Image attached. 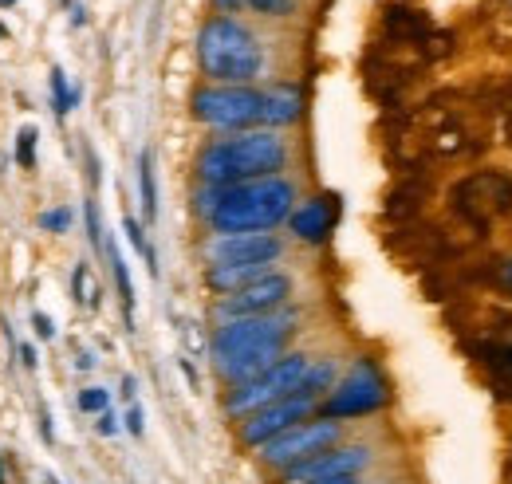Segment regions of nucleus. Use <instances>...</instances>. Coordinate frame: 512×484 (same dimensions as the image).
<instances>
[{
	"label": "nucleus",
	"instance_id": "nucleus-1",
	"mask_svg": "<svg viewBox=\"0 0 512 484\" xmlns=\"http://www.w3.org/2000/svg\"><path fill=\"white\" fill-rule=\"evenodd\" d=\"M197 217L213 233H268L296 209V185L284 178H260L241 185H205L193 201Z\"/></svg>",
	"mask_w": 512,
	"mask_h": 484
},
{
	"label": "nucleus",
	"instance_id": "nucleus-2",
	"mask_svg": "<svg viewBox=\"0 0 512 484\" xmlns=\"http://www.w3.org/2000/svg\"><path fill=\"white\" fill-rule=\"evenodd\" d=\"M296 331V311H272V315H249V319H225L213 331L209 355L225 382H249L260 370L288 355V339Z\"/></svg>",
	"mask_w": 512,
	"mask_h": 484
},
{
	"label": "nucleus",
	"instance_id": "nucleus-3",
	"mask_svg": "<svg viewBox=\"0 0 512 484\" xmlns=\"http://www.w3.org/2000/svg\"><path fill=\"white\" fill-rule=\"evenodd\" d=\"M288 166V146L276 130H241L217 138L197 154V178L205 185H241L260 178H280Z\"/></svg>",
	"mask_w": 512,
	"mask_h": 484
},
{
	"label": "nucleus",
	"instance_id": "nucleus-4",
	"mask_svg": "<svg viewBox=\"0 0 512 484\" xmlns=\"http://www.w3.org/2000/svg\"><path fill=\"white\" fill-rule=\"evenodd\" d=\"M197 63H201V75H209L213 83L249 87L264 67V48L253 36V28H245L241 20L209 16L197 32Z\"/></svg>",
	"mask_w": 512,
	"mask_h": 484
},
{
	"label": "nucleus",
	"instance_id": "nucleus-5",
	"mask_svg": "<svg viewBox=\"0 0 512 484\" xmlns=\"http://www.w3.org/2000/svg\"><path fill=\"white\" fill-rule=\"evenodd\" d=\"M308 370H312V359H308V355H284V359H276L268 370H260L256 378L237 382V386L229 390V398H225V410H229L233 418H249L256 410H264V406H272V402L296 394V390L304 386Z\"/></svg>",
	"mask_w": 512,
	"mask_h": 484
},
{
	"label": "nucleus",
	"instance_id": "nucleus-6",
	"mask_svg": "<svg viewBox=\"0 0 512 484\" xmlns=\"http://www.w3.org/2000/svg\"><path fill=\"white\" fill-rule=\"evenodd\" d=\"M343 437V425L331 418H308V422L292 425L284 433H276L272 441L260 445V461L276 473H288L292 465H304L308 457H320L327 449H335Z\"/></svg>",
	"mask_w": 512,
	"mask_h": 484
},
{
	"label": "nucleus",
	"instance_id": "nucleus-7",
	"mask_svg": "<svg viewBox=\"0 0 512 484\" xmlns=\"http://www.w3.org/2000/svg\"><path fill=\"white\" fill-rule=\"evenodd\" d=\"M190 111L197 122L217 126V130H253L260 122V91L256 87H225V83H209L197 87L190 99Z\"/></svg>",
	"mask_w": 512,
	"mask_h": 484
},
{
	"label": "nucleus",
	"instance_id": "nucleus-8",
	"mask_svg": "<svg viewBox=\"0 0 512 484\" xmlns=\"http://www.w3.org/2000/svg\"><path fill=\"white\" fill-rule=\"evenodd\" d=\"M390 390H386V378L379 374L375 363H359L343 382H335L327 390V398L320 402V418L331 422H347V418H367L375 410H383Z\"/></svg>",
	"mask_w": 512,
	"mask_h": 484
},
{
	"label": "nucleus",
	"instance_id": "nucleus-9",
	"mask_svg": "<svg viewBox=\"0 0 512 484\" xmlns=\"http://www.w3.org/2000/svg\"><path fill=\"white\" fill-rule=\"evenodd\" d=\"M320 394H312L308 386H300L296 394H288V398H280V402H272V406H264V410H256L249 418H241V441L245 445H253L260 449L264 441H272L276 433H284V429H292V425L308 422L316 410H320Z\"/></svg>",
	"mask_w": 512,
	"mask_h": 484
},
{
	"label": "nucleus",
	"instance_id": "nucleus-10",
	"mask_svg": "<svg viewBox=\"0 0 512 484\" xmlns=\"http://www.w3.org/2000/svg\"><path fill=\"white\" fill-rule=\"evenodd\" d=\"M288 300H292V276H284V272L272 268V272H264L253 284H245V288L221 296V300H217V319L225 323V319L272 315V311H280Z\"/></svg>",
	"mask_w": 512,
	"mask_h": 484
},
{
	"label": "nucleus",
	"instance_id": "nucleus-11",
	"mask_svg": "<svg viewBox=\"0 0 512 484\" xmlns=\"http://www.w3.org/2000/svg\"><path fill=\"white\" fill-rule=\"evenodd\" d=\"M284 256V241L276 233H217L205 244V260L213 264H264L272 268Z\"/></svg>",
	"mask_w": 512,
	"mask_h": 484
},
{
	"label": "nucleus",
	"instance_id": "nucleus-12",
	"mask_svg": "<svg viewBox=\"0 0 512 484\" xmlns=\"http://www.w3.org/2000/svg\"><path fill=\"white\" fill-rule=\"evenodd\" d=\"M371 465V449L367 445H335L320 457H308L304 465H292L284 473V484H323L343 481V477H359Z\"/></svg>",
	"mask_w": 512,
	"mask_h": 484
},
{
	"label": "nucleus",
	"instance_id": "nucleus-13",
	"mask_svg": "<svg viewBox=\"0 0 512 484\" xmlns=\"http://www.w3.org/2000/svg\"><path fill=\"white\" fill-rule=\"evenodd\" d=\"M457 197H461V209L469 217L489 221V217L512 209V182L505 174H473L469 182L457 185Z\"/></svg>",
	"mask_w": 512,
	"mask_h": 484
},
{
	"label": "nucleus",
	"instance_id": "nucleus-14",
	"mask_svg": "<svg viewBox=\"0 0 512 484\" xmlns=\"http://www.w3.org/2000/svg\"><path fill=\"white\" fill-rule=\"evenodd\" d=\"M288 225H292V233H296V241L304 244H323L331 237V229H335V197H312V201H304L300 209H292V217H288Z\"/></svg>",
	"mask_w": 512,
	"mask_h": 484
},
{
	"label": "nucleus",
	"instance_id": "nucleus-15",
	"mask_svg": "<svg viewBox=\"0 0 512 484\" xmlns=\"http://www.w3.org/2000/svg\"><path fill=\"white\" fill-rule=\"evenodd\" d=\"M300 115H304V91L296 83H276V87L260 91V122L268 130L292 126Z\"/></svg>",
	"mask_w": 512,
	"mask_h": 484
},
{
	"label": "nucleus",
	"instance_id": "nucleus-16",
	"mask_svg": "<svg viewBox=\"0 0 512 484\" xmlns=\"http://www.w3.org/2000/svg\"><path fill=\"white\" fill-rule=\"evenodd\" d=\"M138 189H142V217L154 221L158 217V185H154V154L150 150L138 154Z\"/></svg>",
	"mask_w": 512,
	"mask_h": 484
},
{
	"label": "nucleus",
	"instance_id": "nucleus-17",
	"mask_svg": "<svg viewBox=\"0 0 512 484\" xmlns=\"http://www.w3.org/2000/svg\"><path fill=\"white\" fill-rule=\"evenodd\" d=\"M107 256H111V272H115V284H119V296H123V307H127V323L134 315V288H130V272H127V260L115 244H107Z\"/></svg>",
	"mask_w": 512,
	"mask_h": 484
},
{
	"label": "nucleus",
	"instance_id": "nucleus-18",
	"mask_svg": "<svg viewBox=\"0 0 512 484\" xmlns=\"http://www.w3.org/2000/svg\"><path fill=\"white\" fill-rule=\"evenodd\" d=\"M52 107H56L60 119L71 115V107H79V91L67 87V75L60 71V67H52Z\"/></svg>",
	"mask_w": 512,
	"mask_h": 484
},
{
	"label": "nucleus",
	"instance_id": "nucleus-19",
	"mask_svg": "<svg viewBox=\"0 0 512 484\" xmlns=\"http://www.w3.org/2000/svg\"><path fill=\"white\" fill-rule=\"evenodd\" d=\"M123 229H127L130 244H134V248L146 256V268H150V276H158V260H154V248L146 244V233H142V225H138L134 217H127V221H123Z\"/></svg>",
	"mask_w": 512,
	"mask_h": 484
},
{
	"label": "nucleus",
	"instance_id": "nucleus-20",
	"mask_svg": "<svg viewBox=\"0 0 512 484\" xmlns=\"http://www.w3.org/2000/svg\"><path fill=\"white\" fill-rule=\"evenodd\" d=\"M36 138H40V134H36L32 126H24V130L16 134V162H20L24 170L36 166Z\"/></svg>",
	"mask_w": 512,
	"mask_h": 484
},
{
	"label": "nucleus",
	"instance_id": "nucleus-21",
	"mask_svg": "<svg viewBox=\"0 0 512 484\" xmlns=\"http://www.w3.org/2000/svg\"><path fill=\"white\" fill-rule=\"evenodd\" d=\"M75 406H79L83 414H103V410L111 406V398H107V390H99V386H87V390H79Z\"/></svg>",
	"mask_w": 512,
	"mask_h": 484
},
{
	"label": "nucleus",
	"instance_id": "nucleus-22",
	"mask_svg": "<svg viewBox=\"0 0 512 484\" xmlns=\"http://www.w3.org/2000/svg\"><path fill=\"white\" fill-rule=\"evenodd\" d=\"M71 292H75V300L79 303H91L95 307V292L87 288V264H75V276H71Z\"/></svg>",
	"mask_w": 512,
	"mask_h": 484
},
{
	"label": "nucleus",
	"instance_id": "nucleus-23",
	"mask_svg": "<svg viewBox=\"0 0 512 484\" xmlns=\"http://www.w3.org/2000/svg\"><path fill=\"white\" fill-rule=\"evenodd\" d=\"M67 225H71V213H67V209H48V213H40V229H44V233H67Z\"/></svg>",
	"mask_w": 512,
	"mask_h": 484
},
{
	"label": "nucleus",
	"instance_id": "nucleus-24",
	"mask_svg": "<svg viewBox=\"0 0 512 484\" xmlns=\"http://www.w3.org/2000/svg\"><path fill=\"white\" fill-rule=\"evenodd\" d=\"M83 213H87V233H91L95 248H107V244H103V229H99V205H95V201H87V209H83Z\"/></svg>",
	"mask_w": 512,
	"mask_h": 484
},
{
	"label": "nucleus",
	"instance_id": "nucleus-25",
	"mask_svg": "<svg viewBox=\"0 0 512 484\" xmlns=\"http://www.w3.org/2000/svg\"><path fill=\"white\" fill-rule=\"evenodd\" d=\"M489 355H493V366L501 370V378L512 382V347H493Z\"/></svg>",
	"mask_w": 512,
	"mask_h": 484
},
{
	"label": "nucleus",
	"instance_id": "nucleus-26",
	"mask_svg": "<svg viewBox=\"0 0 512 484\" xmlns=\"http://www.w3.org/2000/svg\"><path fill=\"white\" fill-rule=\"evenodd\" d=\"M249 4L260 8V12H268V16H288L296 0H249Z\"/></svg>",
	"mask_w": 512,
	"mask_h": 484
},
{
	"label": "nucleus",
	"instance_id": "nucleus-27",
	"mask_svg": "<svg viewBox=\"0 0 512 484\" xmlns=\"http://www.w3.org/2000/svg\"><path fill=\"white\" fill-rule=\"evenodd\" d=\"M32 327H36V339H56V323H52L44 311L32 315Z\"/></svg>",
	"mask_w": 512,
	"mask_h": 484
},
{
	"label": "nucleus",
	"instance_id": "nucleus-28",
	"mask_svg": "<svg viewBox=\"0 0 512 484\" xmlns=\"http://www.w3.org/2000/svg\"><path fill=\"white\" fill-rule=\"evenodd\" d=\"M95 429H99L103 437H111V433H119V418H115L111 410H103V414H99V425H95Z\"/></svg>",
	"mask_w": 512,
	"mask_h": 484
},
{
	"label": "nucleus",
	"instance_id": "nucleus-29",
	"mask_svg": "<svg viewBox=\"0 0 512 484\" xmlns=\"http://www.w3.org/2000/svg\"><path fill=\"white\" fill-rule=\"evenodd\" d=\"M127 429H130V433H142V410H138V406L127 414Z\"/></svg>",
	"mask_w": 512,
	"mask_h": 484
},
{
	"label": "nucleus",
	"instance_id": "nucleus-30",
	"mask_svg": "<svg viewBox=\"0 0 512 484\" xmlns=\"http://www.w3.org/2000/svg\"><path fill=\"white\" fill-rule=\"evenodd\" d=\"M40 433H44V441H52V414L48 410H40Z\"/></svg>",
	"mask_w": 512,
	"mask_h": 484
},
{
	"label": "nucleus",
	"instance_id": "nucleus-31",
	"mask_svg": "<svg viewBox=\"0 0 512 484\" xmlns=\"http://www.w3.org/2000/svg\"><path fill=\"white\" fill-rule=\"evenodd\" d=\"M241 4H245V0H213V8H217V12H237Z\"/></svg>",
	"mask_w": 512,
	"mask_h": 484
},
{
	"label": "nucleus",
	"instance_id": "nucleus-32",
	"mask_svg": "<svg viewBox=\"0 0 512 484\" xmlns=\"http://www.w3.org/2000/svg\"><path fill=\"white\" fill-rule=\"evenodd\" d=\"M20 359H24V366L32 370V366H36V351H32V347H20Z\"/></svg>",
	"mask_w": 512,
	"mask_h": 484
},
{
	"label": "nucleus",
	"instance_id": "nucleus-33",
	"mask_svg": "<svg viewBox=\"0 0 512 484\" xmlns=\"http://www.w3.org/2000/svg\"><path fill=\"white\" fill-rule=\"evenodd\" d=\"M323 484H359L355 477H343V481H323Z\"/></svg>",
	"mask_w": 512,
	"mask_h": 484
},
{
	"label": "nucleus",
	"instance_id": "nucleus-34",
	"mask_svg": "<svg viewBox=\"0 0 512 484\" xmlns=\"http://www.w3.org/2000/svg\"><path fill=\"white\" fill-rule=\"evenodd\" d=\"M8 4H16V0H0V8H8Z\"/></svg>",
	"mask_w": 512,
	"mask_h": 484
},
{
	"label": "nucleus",
	"instance_id": "nucleus-35",
	"mask_svg": "<svg viewBox=\"0 0 512 484\" xmlns=\"http://www.w3.org/2000/svg\"><path fill=\"white\" fill-rule=\"evenodd\" d=\"M0 484H4V465H0Z\"/></svg>",
	"mask_w": 512,
	"mask_h": 484
},
{
	"label": "nucleus",
	"instance_id": "nucleus-36",
	"mask_svg": "<svg viewBox=\"0 0 512 484\" xmlns=\"http://www.w3.org/2000/svg\"><path fill=\"white\" fill-rule=\"evenodd\" d=\"M0 40H4V28H0Z\"/></svg>",
	"mask_w": 512,
	"mask_h": 484
}]
</instances>
